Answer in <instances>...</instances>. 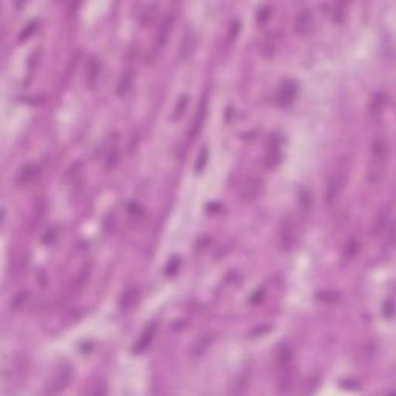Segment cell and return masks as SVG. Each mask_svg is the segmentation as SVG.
I'll return each instance as SVG.
<instances>
[{"mask_svg":"<svg viewBox=\"0 0 396 396\" xmlns=\"http://www.w3.org/2000/svg\"><path fill=\"white\" fill-rule=\"evenodd\" d=\"M370 170H368V180L371 183H376L382 178L387 166L389 158V143L386 138L378 136L371 143V152H370Z\"/></svg>","mask_w":396,"mask_h":396,"instance_id":"cell-1","label":"cell"},{"mask_svg":"<svg viewBox=\"0 0 396 396\" xmlns=\"http://www.w3.org/2000/svg\"><path fill=\"white\" fill-rule=\"evenodd\" d=\"M345 184V169L341 167L339 170H336L334 173H331V177L328 180V184H327V203L331 204L336 201V198L339 197L342 188Z\"/></svg>","mask_w":396,"mask_h":396,"instance_id":"cell-2","label":"cell"},{"mask_svg":"<svg viewBox=\"0 0 396 396\" xmlns=\"http://www.w3.org/2000/svg\"><path fill=\"white\" fill-rule=\"evenodd\" d=\"M70 379H72V371H70L68 367H64L61 370L56 371V375L53 376V379L50 381L48 387H46L45 393L48 395H57L67 389V386L70 384Z\"/></svg>","mask_w":396,"mask_h":396,"instance_id":"cell-3","label":"cell"},{"mask_svg":"<svg viewBox=\"0 0 396 396\" xmlns=\"http://www.w3.org/2000/svg\"><path fill=\"white\" fill-rule=\"evenodd\" d=\"M299 91V85L297 82H294L293 79H286L285 82H282L280 88H278V93H277V102L278 106H289L291 102L296 99V95Z\"/></svg>","mask_w":396,"mask_h":396,"instance_id":"cell-4","label":"cell"},{"mask_svg":"<svg viewBox=\"0 0 396 396\" xmlns=\"http://www.w3.org/2000/svg\"><path fill=\"white\" fill-rule=\"evenodd\" d=\"M313 25V14L310 9H302L300 13L296 16L294 22V30L299 34H307L311 30Z\"/></svg>","mask_w":396,"mask_h":396,"instance_id":"cell-5","label":"cell"},{"mask_svg":"<svg viewBox=\"0 0 396 396\" xmlns=\"http://www.w3.org/2000/svg\"><path fill=\"white\" fill-rule=\"evenodd\" d=\"M260 191H262V180L257 178V177H251L246 181V184H244L241 195L244 198V201H252V200L257 198Z\"/></svg>","mask_w":396,"mask_h":396,"instance_id":"cell-6","label":"cell"},{"mask_svg":"<svg viewBox=\"0 0 396 396\" xmlns=\"http://www.w3.org/2000/svg\"><path fill=\"white\" fill-rule=\"evenodd\" d=\"M172 22H173V17L169 16V17H166L164 22L161 23V27L158 30V34H157V40H155V53H158L162 48V46L166 45L167 38H169V33H170Z\"/></svg>","mask_w":396,"mask_h":396,"instance_id":"cell-7","label":"cell"},{"mask_svg":"<svg viewBox=\"0 0 396 396\" xmlns=\"http://www.w3.org/2000/svg\"><path fill=\"white\" fill-rule=\"evenodd\" d=\"M155 330H157V323H150L149 327L144 330L143 336L139 337V341L135 344V348H133L135 353H143L146 348L150 345V342H152V339L155 337Z\"/></svg>","mask_w":396,"mask_h":396,"instance_id":"cell-8","label":"cell"},{"mask_svg":"<svg viewBox=\"0 0 396 396\" xmlns=\"http://www.w3.org/2000/svg\"><path fill=\"white\" fill-rule=\"evenodd\" d=\"M195 48V34L189 30L184 33V38L180 45V57L181 59H188Z\"/></svg>","mask_w":396,"mask_h":396,"instance_id":"cell-9","label":"cell"},{"mask_svg":"<svg viewBox=\"0 0 396 396\" xmlns=\"http://www.w3.org/2000/svg\"><path fill=\"white\" fill-rule=\"evenodd\" d=\"M212 334L211 333H204L200 339H197L195 341V344L192 345V355L194 356H201L209 347H211V344H212Z\"/></svg>","mask_w":396,"mask_h":396,"instance_id":"cell-10","label":"cell"},{"mask_svg":"<svg viewBox=\"0 0 396 396\" xmlns=\"http://www.w3.org/2000/svg\"><path fill=\"white\" fill-rule=\"evenodd\" d=\"M99 70H101L99 61L96 59V57H90V62L87 64V84L90 87L95 85L98 75H99Z\"/></svg>","mask_w":396,"mask_h":396,"instance_id":"cell-11","label":"cell"},{"mask_svg":"<svg viewBox=\"0 0 396 396\" xmlns=\"http://www.w3.org/2000/svg\"><path fill=\"white\" fill-rule=\"evenodd\" d=\"M282 158V154H280V147H278V143L277 144H273L270 149H268V157H266V166L268 167H273L276 166L278 161Z\"/></svg>","mask_w":396,"mask_h":396,"instance_id":"cell-12","label":"cell"},{"mask_svg":"<svg viewBox=\"0 0 396 396\" xmlns=\"http://www.w3.org/2000/svg\"><path fill=\"white\" fill-rule=\"evenodd\" d=\"M204 116H206V99L201 102V109H200V116L197 115V119L194 121V125H192V130H191V138H195V135L200 132L201 129V122L204 119Z\"/></svg>","mask_w":396,"mask_h":396,"instance_id":"cell-13","label":"cell"},{"mask_svg":"<svg viewBox=\"0 0 396 396\" xmlns=\"http://www.w3.org/2000/svg\"><path fill=\"white\" fill-rule=\"evenodd\" d=\"M207 158H209V150H207L206 146H203L201 150H200V154H198V157H197V162H195V170L197 172H201L206 167Z\"/></svg>","mask_w":396,"mask_h":396,"instance_id":"cell-14","label":"cell"},{"mask_svg":"<svg viewBox=\"0 0 396 396\" xmlns=\"http://www.w3.org/2000/svg\"><path fill=\"white\" fill-rule=\"evenodd\" d=\"M135 297H136V289H135V288L127 289V293L122 296V302H121L122 308H129V307H132V305H133V302H135Z\"/></svg>","mask_w":396,"mask_h":396,"instance_id":"cell-15","label":"cell"},{"mask_svg":"<svg viewBox=\"0 0 396 396\" xmlns=\"http://www.w3.org/2000/svg\"><path fill=\"white\" fill-rule=\"evenodd\" d=\"M33 172H34V167H33V166H27L25 169H23V170L20 172V175H19V178H17V183H20V184L28 183L30 178H33V175H34Z\"/></svg>","mask_w":396,"mask_h":396,"instance_id":"cell-16","label":"cell"},{"mask_svg":"<svg viewBox=\"0 0 396 396\" xmlns=\"http://www.w3.org/2000/svg\"><path fill=\"white\" fill-rule=\"evenodd\" d=\"M186 106H188V96H181V98H180V101H178V104H177L175 113H173V118L178 119L180 116L183 115V112H184Z\"/></svg>","mask_w":396,"mask_h":396,"instance_id":"cell-17","label":"cell"},{"mask_svg":"<svg viewBox=\"0 0 396 396\" xmlns=\"http://www.w3.org/2000/svg\"><path fill=\"white\" fill-rule=\"evenodd\" d=\"M384 316L389 319L393 317V299H387V302L384 304Z\"/></svg>","mask_w":396,"mask_h":396,"instance_id":"cell-18","label":"cell"},{"mask_svg":"<svg viewBox=\"0 0 396 396\" xmlns=\"http://www.w3.org/2000/svg\"><path fill=\"white\" fill-rule=\"evenodd\" d=\"M34 28H36V23H34V22H31V23H30V25H28V28L22 31V34H20V40H23V39H27V38L30 36V34H31V33L34 31Z\"/></svg>","mask_w":396,"mask_h":396,"instance_id":"cell-19","label":"cell"},{"mask_svg":"<svg viewBox=\"0 0 396 396\" xmlns=\"http://www.w3.org/2000/svg\"><path fill=\"white\" fill-rule=\"evenodd\" d=\"M268 11H270L268 6H265V8H262V11H259V22L260 23H263L268 17H270V13H268Z\"/></svg>","mask_w":396,"mask_h":396,"instance_id":"cell-20","label":"cell"}]
</instances>
